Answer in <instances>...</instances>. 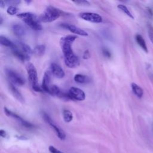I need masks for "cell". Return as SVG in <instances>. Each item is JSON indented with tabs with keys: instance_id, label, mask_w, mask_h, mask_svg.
Listing matches in <instances>:
<instances>
[{
	"instance_id": "cell-1",
	"label": "cell",
	"mask_w": 153,
	"mask_h": 153,
	"mask_svg": "<svg viewBox=\"0 0 153 153\" xmlns=\"http://www.w3.org/2000/svg\"><path fill=\"white\" fill-rule=\"evenodd\" d=\"M61 46L65 65L70 68L77 67L79 65V60L78 57L74 53L71 44H61Z\"/></svg>"
},
{
	"instance_id": "cell-2",
	"label": "cell",
	"mask_w": 153,
	"mask_h": 153,
	"mask_svg": "<svg viewBox=\"0 0 153 153\" xmlns=\"http://www.w3.org/2000/svg\"><path fill=\"white\" fill-rule=\"evenodd\" d=\"M17 16L22 19L27 26L35 30H41L42 26L40 23L39 18L33 13L26 12L17 14Z\"/></svg>"
},
{
	"instance_id": "cell-3",
	"label": "cell",
	"mask_w": 153,
	"mask_h": 153,
	"mask_svg": "<svg viewBox=\"0 0 153 153\" xmlns=\"http://www.w3.org/2000/svg\"><path fill=\"white\" fill-rule=\"evenodd\" d=\"M65 13L53 6H48L44 12L39 16L40 22H51L57 19L61 16L64 15Z\"/></svg>"
},
{
	"instance_id": "cell-4",
	"label": "cell",
	"mask_w": 153,
	"mask_h": 153,
	"mask_svg": "<svg viewBox=\"0 0 153 153\" xmlns=\"http://www.w3.org/2000/svg\"><path fill=\"white\" fill-rule=\"evenodd\" d=\"M42 115L44 121L54 130L57 137L60 140H65L66 138V134L65 131L63 130V129L61 127H60L47 113L43 112Z\"/></svg>"
},
{
	"instance_id": "cell-5",
	"label": "cell",
	"mask_w": 153,
	"mask_h": 153,
	"mask_svg": "<svg viewBox=\"0 0 153 153\" xmlns=\"http://www.w3.org/2000/svg\"><path fill=\"white\" fill-rule=\"evenodd\" d=\"M26 70H27V73L28 75V78L32 85V87L33 88L38 85L37 71L35 66L32 63H29L26 66Z\"/></svg>"
},
{
	"instance_id": "cell-6",
	"label": "cell",
	"mask_w": 153,
	"mask_h": 153,
	"mask_svg": "<svg viewBox=\"0 0 153 153\" xmlns=\"http://www.w3.org/2000/svg\"><path fill=\"white\" fill-rule=\"evenodd\" d=\"M6 75L12 84L18 85H23L25 84V79L16 71L11 69L6 70Z\"/></svg>"
},
{
	"instance_id": "cell-7",
	"label": "cell",
	"mask_w": 153,
	"mask_h": 153,
	"mask_svg": "<svg viewBox=\"0 0 153 153\" xmlns=\"http://www.w3.org/2000/svg\"><path fill=\"white\" fill-rule=\"evenodd\" d=\"M68 94L70 99L72 100L82 101L85 98V93L81 89L75 87L70 88L68 91Z\"/></svg>"
},
{
	"instance_id": "cell-8",
	"label": "cell",
	"mask_w": 153,
	"mask_h": 153,
	"mask_svg": "<svg viewBox=\"0 0 153 153\" xmlns=\"http://www.w3.org/2000/svg\"><path fill=\"white\" fill-rule=\"evenodd\" d=\"M4 112L5 113V114L10 117L13 118L15 120H17L23 127L27 128H32L34 127V125H33L32 124H31L30 123L25 120L24 119H23L20 116H19V115H17L16 113H14L13 112L11 111L10 110H9L8 109H7L6 107H5L4 108Z\"/></svg>"
},
{
	"instance_id": "cell-9",
	"label": "cell",
	"mask_w": 153,
	"mask_h": 153,
	"mask_svg": "<svg viewBox=\"0 0 153 153\" xmlns=\"http://www.w3.org/2000/svg\"><path fill=\"white\" fill-rule=\"evenodd\" d=\"M80 17L86 21L95 23H101L103 20L102 17L99 14L94 13H82L79 15Z\"/></svg>"
},
{
	"instance_id": "cell-10",
	"label": "cell",
	"mask_w": 153,
	"mask_h": 153,
	"mask_svg": "<svg viewBox=\"0 0 153 153\" xmlns=\"http://www.w3.org/2000/svg\"><path fill=\"white\" fill-rule=\"evenodd\" d=\"M60 26L68 29L71 32L74 33L75 34H77V35L84 36H88V33L87 32H85V30H84L83 29H81V28L74 25H72V24L62 23L60 25Z\"/></svg>"
},
{
	"instance_id": "cell-11",
	"label": "cell",
	"mask_w": 153,
	"mask_h": 153,
	"mask_svg": "<svg viewBox=\"0 0 153 153\" xmlns=\"http://www.w3.org/2000/svg\"><path fill=\"white\" fill-rule=\"evenodd\" d=\"M11 50H12L13 54L20 60L22 62H25V61H27L30 59V56H28L25 52H23L21 49H20L16 45V44H15V46L13 48H11Z\"/></svg>"
},
{
	"instance_id": "cell-12",
	"label": "cell",
	"mask_w": 153,
	"mask_h": 153,
	"mask_svg": "<svg viewBox=\"0 0 153 153\" xmlns=\"http://www.w3.org/2000/svg\"><path fill=\"white\" fill-rule=\"evenodd\" d=\"M50 70L51 74L58 78H62L65 76V74L63 69L56 63H52L51 64Z\"/></svg>"
},
{
	"instance_id": "cell-13",
	"label": "cell",
	"mask_w": 153,
	"mask_h": 153,
	"mask_svg": "<svg viewBox=\"0 0 153 153\" xmlns=\"http://www.w3.org/2000/svg\"><path fill=\"white\" fill-rule=\"evenodd\" d=\"M50 79H51V76H50V72H45L44 75L41 88H42L43 91H45L49 94H50V88L51 87Z\"/></svg>"
},
{
	"instance_id": "cell-14",
	"label": "cell",
	"mask_w": 153,
	"mask_h": 153,
	"mask_svg": "<svg viewBox=\"0 0 153 153\" xmlns=\"http://www.w3.org/2000/svg\"><path fill=\"white\" fill-rule=\"evenodd\" d=\"M8 86H9V88H10L11 93L16 97V99H17L20 102H24V98L23 97L20 92L15 87V85L13 84H12L11 82H10Z\"/></svg>"
},
{
	"instance_id": "cell-15",
	"label": "cell",
	"mask_w": 153,
	"mask_h": 153,
	"mask_svg": "<svg viewBox=\"0 0 153 153\" xmlns=\"http://www.w3.org/2000/svg\"><path fill=\"white\" fill-rule=\"evenodd\" d=\"M13 31L14 34L19 37L23 36L26 33L25 28L19 24H16L13 26Z\"/></svg>"
},
{
	"instance_id": "cell-16",
	"label": "cell",
	"mask_w": 153,
	"mask_h": 153,
	"mask_svg": "<svg viewBox=\"0 0 153 153\" xmlns=\"http://www.w3.org/2000/svg\"><path fill=\"white\" fill-rule=\"evenodd\" d=\"M135 39L136 41L137 42V43L138 44V45L146 52L148 53V48H147V45L146 44V42L145 41V39H143V38L142 37V35L137 34L135 36Z\"/></svg>"
},
{
	"instance_id": "cell-17",
	"label": "cell",
	"mask_w": 153,
	"mask_h": 153,
	"mask_svg": "<svg viewBox=\"0 0 153 153\" xmlns=\"http://www.w3.org/2000/svg\"><path fill=\"white\" fill-rule=\"evenodd\" d=\"M131 87L133 92L137 97L141 98L143 96V89L140 86H139L136 83L133 82L131 84Z\"/></svg>"
},
{
	"instance_id": "cell-18",
	"label": "cell",
	"mask_w": 153,
	"mask_h": 153,
	"mask_svg": "<svg viewBox=\"0 0 153 153\" xmlns=\"http://www.w3.org/2000/svg\"><path fill=\"white\" fill-rule=\"evenodd\" d=\"M74 79L75 82L79 84H86L90 82V79L87 76L79 74H76Z\"/></svg>"
},
{
	"instance_id": "cell-19",
	"label": "cell",
	"mask_w": 153,
	"mask_h": 153,
	"mask_svg": "<svg viewBox=\"0 0 153 153\" xmlns=\"http://www.w3.org/2000/svg\"><path fill=\"white\" fill-rule=\"evenodd\" d=\"M77 38V36L76 35H67L65 36L64 37L61 38L60 39V44H71L74 42V41Z\"/></svg>"
},
{
	"instance_id": "cell-20",
	"label": "cell",
	"mask_w": 153,
	"mask_h": 153,
	"mask_svg": "<svg viewBox=\"0 0 153 153\" xmlns=\"http://www.w3.org/2000/svg\"><path fill=\"white\" fill-rule=\"evenodd\" d=\"M45 51V46L44 44L36 45L33 50V53L36 56H42Z\"/></svg>"
},
{
	"instance_id": "cell-21",
	"label": "cell",
	"mask_w": 153,
	"mask_h": 153,
	"mask_svg": "<svg viewBox=\"0 0 153 153\" xmlns=\"http://www.w3.org/2000/svg\"><path fill=\"white\" fill-rule=\"evenodd\" d=\"M0 42L1 45L11 48H13L15 46V43H13L9 39L3 35L0 36Z\"/></svg>"
},
{
	"instance_id": "cell-22",
	"label": "cell",
	"mask_w": 153,
	"mask_h": 153,
	"mask_svg": "<svg viewBox=\"0 0 153 153\" xmlns=\"http://www.w3.org/2000/svg\"><path fill=\"white\" fill-rule=\"evenodd\" d=\"M63 117L66 123H69L73 119V115L69 110L65 109L63 111Z\"/></svg>"
},
{
	"instance_id": "cell-23",
	"label": "cell",
	"mask_w": 153,
	"mask_h": 153,
	"mask_svg": "<svg viewBox=\"0 0 153 153\" xmlns=\"http://www.w3.org/2000/svg\"><path fill=\"white\" fill-rule=\"evenodd\" d=\"M117 7L119 10H120L121 11H123L124 13H125L129 17L131 18L132 19H134V17H133V14L131 13V12L129 11V10L127 8V7L126 6H125L123 4H119V5H118Z\"/></svg>"
},
{
	"instance_id": "cell-24",
	"label": "cell",
	"mask_w": 153,
	"mask_h": 153,
	"mask_svg": "<svg viewBox=\"0 0 153 153\" xmlns=\"http://www.w3.org/2000/svg\"><path fill=\"white\" fill-rule=\"evenodd\" d=\"M19 9L17 7H16L15 5H10L8 7L7 10V13L11 16H13L14 14H16L18 13Z\"/></svg>"
},
{
	"instance_id": "cell-25",
	"label": "cell",
	"mask_w": 153,
	"mask_h": 153,
	"mask_svg": "<svg viewBox=\"0 0 153 153\" xmlns=\"http://www.w3.org/2000/svg\"><path fill=\"white\" fill-rule=\"evenodd\" d=\"M49 151L51 153H64L60 151H59V149H56L55 147H54L53 146H50L48 148Z\"/></svg>"
},
{
	"instance_id": "cell-26",
	"label": "cell",
	"mask_w": 153,
	"mask_h": 153,
	"mask_svg": "<svg viewBox=\"0 0 153 153\" xmlns=\"http://www.w3.org/2000/svg\"><path fill=\"white\" fill-rule=\"evenodd\" d=\"M75 4H79V5H89L90 2L88 1H85V0H82V1H73Z\"/></svg>"
},
{
	"instance_id": "cell-27",
	"label": "cell",
	"mask_w": 153,
	"mask_h": 153,
	"mask_svg": "<svg viewBox=\"0 0 153 153\" xmlns=\"http://www.w3.org/2000/svg\"><path fill=\"white\" fill-rule=\"evenodd\" d=\"M102 52H103V55L106 57L107 58H110L111 56V53L110 51L106 49V48H103V50H102Z\"/></svg>"
},
{
	"instance_id": "cell-28",
	"label": "cell",
	"mask_w": 153,
	"mask_h": 153,
	"mask_svg": "<svg viewBox=\"0 0 153 153\" xmlns=\"http://www.w3.org/2000/svg\"><path fill=\"white\" fill-rule=\"evenodd\" d=\"M90 57V54L89 53V51L88 50H85L84 53H83V55H82V58L84 59H89Z\"/></svg>"
},
{
	"instance_id": "cell-29",
	"label": "cell",
	"mask_w": 153,
	"mask_h": 153,
	"mask_svg": "<svg viewBox=\"0 0 153 153\" xmlns=\"http://www.w3.org/2000/svg\"><path fill=\"white\" fill-rule=\"evenodd\" d=\"M0 135H1V137H5L6 136V135H7L6 132L5 131V130H0Z\"/></svg>"
},
{
	"instance_id": "cell-30",
	"label": "cell",
	"mask_w": 153,
	"mask_h": 153,
	"mask_svg": "<svg viewBox=\"0 0 153 153\" xmlns=\"http://www.w3.org/2000/svg\"><path fill=\"white\" fill-rule=\"evenodd\" d=\"M149 38L151 40V41L152 42L153 44V32L151 31H149Z\"/></svg>"
},
{
	"instance_id": "cell-31",
	"label": "cell",
	"mask_w": 153,
	"mask_h": 153,
	"mask_svg": "<svg viewBox=\"0 0 153 153\" xmlns=\"http://www.w3.org/2000/svg\"><path fill=\"white\" fill-rule=\"evenodd\" d=\"M4 2L3 1H1V2H0V7H3L4 6L5 4H4Z\"/></svg>"
},
{
	"instance_id": "cell-32",
	"label": "cell",
	"mask_w": 153,
	"mask_h": 153,
	"mask_svg": "<svg viewBox=\"0 0 153 153\" xmlns=\"http://www.w3.org/2000/svg\"><path fill=\"white\" fill-rule=\"evenodd\" d=\"M0 20H1V22H0V24H2V17H1V18H0Z\"/></svg>"
},
{
	"instance_id": "cell-33",
	"label": "cell",
	"mask_w": 153,
	"mask_h": 153,
	"mask_svg": "<svg viewBox=\"0 0 153 153\" xmlns=\"http://www.w3.org/2000/svg\"><path fill=\"white\" fill-rule=\"evenodd\" d=\"M25 2H26V3H27V4H29V3L31 2V1H25Z\"/></svg>"
}]
</instances>
